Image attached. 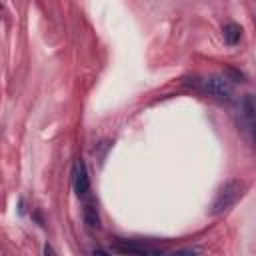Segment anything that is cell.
I'll list each match as a JSON object with an SVG mask.
<instances>
[{
	"label": "cell",
	"instance_id": "277c9868",
	"mask_svg": "<svg viewBox=\"0 0 256 256\" xmlns=\"http://www.w3.org/2000/svg\"><path fill=\"white\" fill-rule=\"evenodd\" d=\"M84 222L90 230H100V214L94 202H86L84 206Z\"/></svg>",
	"mask_w": 256,
	"mask_h": 256
},
{
	"label": "cell",
	"instance_id": "3957f363",
	"mask_svg": "<svg viewBox=\"0 0 256 256\" xmlns=\"http://www.w3.org/2000/svg\"><path fill=\"white\" fill-rule=\"evenodd\" d=\"M72 186H74V192H76L78 198H86L88 192H90V178H88L86 164L82 160H76L74 162V168H72Z\"/></svg>",
	"mask_w": 256,
	"mask_h": 256
},
{
	"label": "cell",
	"instance_id": "8992f818",
	"mask_svg": "<svg viewBox=\"0 0 256 256\" xmlns=\"http://www.w3.org/2000/svg\"><path fill=\"white\" fill-rule=\"evenodd\" d=\"M222 32H224V40H226V44H238L240 42V38H242V28L238 26V24H234V22H228L224 28H222Z\"/></svg>",
	"mask_w": 256,
	"mask_h": 256
},
{
	"label": "cell",
	"instance_id": "52a82bcc",
	"mask_svg": "<svg viewBox=\"0 0 256 256\" xmlns=\"http://www.w3.org/2000/svg\"><path fill=\"white\" fill-rule=\"evenodd\" d=\"M242 112H244V116L248 120H256V96H244Z\"/></svg>",
	"mask_w": 256,
	"mask_h": 256
},
{
	"label": "cell",
	"instance_id": "6da1fadb",
	"mask_svg": "<svg viewBox=\"0 0 256 256\" xmlns=\"http://www.w3.org/2000/svg\"><path fill=\"white\" fill-rule=\"evenodd\" d=\"M184 84L192 86L194 90L208 94L216 100H226L230 102L234 98V86L230 82L228 76H220V74H208V76H192L188 78Z\"/></svg>",
	"mask_w": 256,
	"mask_h": 256
},
{
	"label": "cell",
	"instance_id": "7a4b0ae2",
	"mask_svg": "<svg viewBox=\"0 0 256 256\" xmlns=\"http://www.w3.org/2000/svg\"><path fill=\"white\" fill-rule=\"evenodd\" d=\"M242 194H244V182H240V180H228L218 190V194H216V198L212 202V214L218 216V214L230 210L242 198Z\"/></svg>",
	"mask_w": 256,
	"mask_h": 256
},
{
	"label": "cell",
	"instance_id": "ba28073f",
	"mask_svg": "<svg viewBox=\"0 0 256 256\" xmlns=\"http://www.w3.org/2000/svg\"><path fill=\"white\" fill-rule=\"evenodd\" d=\"M252 140H254V144H256V120H254V126H252Z\"/></svg>",
	"mask_w": 256,
	"mask_h": 256
},
{
	"label": "cell",
	"instance_id": "5b68a950",
	"mask_svg": "<svg viewBox=\"0 0 256 256\" xmlns=\"http://www.w3.org/2000/svg\"><path fill=\"white\" fill-rule=\"evenodd\" d=\"M112 252H122V254H160V250L148 248V246H138V244H118L112 248Z\"/></svg>",
	"mask_w": 256,
	"mask_h": 256
}]
</instances>
